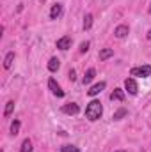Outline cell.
<instances>
[{
  "label": "cell",
  "mask_w": 151,
  "mask_h": 152,
  "mask_svg": "<svg viewBox=\"0 0 151 152\" xmlns=\"http://www.w3.org/2000/svg\"><path fill=\"white\" fill-rule=\"evenodd\" d=\"M101 115H103V106H101L100 101H91V103L87 104V108H85V117H87L91 122L101 118Z\"/></svg>",
  "instance_id": "6da1fadb"
},
{
  "label": "cell",
  "mask_w": 151,
  "mask_h": 152,
  "mask_svg": "<svg viewBox=\"0 0 151 152\" xmlns=\"http://www.w3.org/2000/svg\"><path fill=\"white\" fill-rule=\"evenodd\" d=\"M130 75L132 76H139V78H148L151 76V66H139V67H132V71H130Z\"/></svg>",
  "instance_id": "7a4b0ae2"
},
{
  "label": "cell",
  "mask_w": 151,
  "mask_h": 152,
  "mask_svg": "<svg viewBox=\"0 0 151 152\" xmlns=\"http://www.w3.org/2000/svg\"><path fill=\"white\" fill-rule=\"evenodd\" d=\"M48 88L52 90V94H53V96H57V97H64V90L61 88V85H59L53 78H50V80H48Z\"/></svg>",
  "instance_id": "3957f363"
},
{
  "label": "cell",
  "mask_w": 151,
  "mask_h": 152,
  "mask_svg": "<svg viewBox=\"0 0 151 152\" xmlns=\"http://www.w3.org/2000/svg\"><path fill=\"white\" fill-rule=\"evenodd\" d=\"M124 88H126L128 94H132V96H137V92H139V85H137V81H135L133 78H126V80H124Z\"/></svg>",
  "instance_id": "277c9868"
},
{
  "label": "cell",
  "mask_w": 151,
  "mask_h": 152,
  "mask_svg": "<svg viewBox=\"0 0 151 152\" xmlns=\"http://www.w3.org/2000/svg\"><path fill=\"white\" fill-rule=\"evenodd\" d=\"M128 34H130V27L128 25H117L115 30H114V36L117 39H124Z\"/></svg>",
  "instance_id": "5b68a950"
},
{
  "label": "cell",
  "mask_w": 151,
  "mask_h": 152,
  "mask_svg": "<svg viewBox=\"0 0 151 152\" xmlns=\"http://www.w3.org/2000/svg\"><path fill=\"white\" fill-rule=\"evenodd\" d=\"M107 87V83L105 81H100V83H96V85H93L89 90H87V94L91 96V97H94V96H98V94H101V90Z\"/></svg>",
  "instance_id": "8992f818"
},
{
  "label": "cell",
  "mask_w": 151,
  "mask_h": 152,
  "mask_svg": "<svg viewBox=\"0 0 151 152\" xmlns=\"http://www.w3.org/2000/svg\"><path fill=\"white\" fill-rule=\"evenodd\" d=\"M57 48H59V50H62V51H66L68 48H71V37H70V36L61 37L59 41H57Z\"/></svg>",
  "instance_id": "52a82bcc"
},
{
  "label": "cell",
  "mask_w": 151,
  "mask_h": 152,
  "mask_svg": "<svg viewBox=\"0 0 151 152\" xmlns=\"http://www.w3.org/2000/svg\"><path fill=\"white\" fill-rule=\"evenodd\" d=\"M62 112H64L66 115H76L78 112H80V108H78L76 103H68V104L62 106Z\"/></svg>",
  "instance_id": "ba28073f"
},
{
  "label": "cell",
  "mask_w": 151,
  "mask_h": 152,
  "mask_svg": "<svg viewBox=\"0 0 151 152\" xmlns=\"http://www.w3.org/2000/svg\"><path fill=\"white\" fill-rule=\"evenodd\" d=\"M110 57H114V50H110V48H103V50H100V53H98V58H100L101 62L109 60Z\"/></svg>",
  "instance_id": "9c48e42d"
},
{
  "label": "cell",
  "mask_w": 151,
  "mask_h": 152,
  "mask_svg": "<svg viewBox=\"0 0 151 152\" xmlns=\"http://www.w3.org/2000/svg\"><path fill=\"white\" fill-rule=\"evenodd\" d=\"M61 14H62V5L61 4L52 5V9H50V20H57Z\"/></svg>",
  "instance_id": "30bf717a"
},
{
  "label": "cell",
  "mask_w": 151,
  "mask_h": 152,
  "mask_svg": "<svg viewBox=\"0 0 151 152\" xmlns=\"http://www.w3.org/2000/svg\"><path fill=\"white\" fill-rule=\"evenodd\" d=\"M59 67H61V60H59L57 57H52V58L48 60V71L55 73V71H59Z\"/></svg>",
  "instance_id": "8fae6325"
},
{
  "label": "cell",
  "mask_w": 151,
  "mask_h": 152,
  "mask_svg": "<svg viewBox=\"0 0 151 152\" xmlns=\"http://www.w3.org/2000/svg\"><path fill=\"white\" fill-rule=\"evenodd\" d=\"M94 76H96V71H94L93 67H91V69H87V73H85L84 78H82V83H84V85H89V83L94 80Z\"/></svg>",
  "instance_id": "7c38bea8"
},
{
  "label": "cell",
  "mask_w": 151,
  "mask_h": 152,
  "mask_svg": "<svg viewBox=\"0 0 151 152\" xmlns=\"http://www.w3.org/2000/svg\"><path fill=\"white\" fill-rule=\"evenodd\" d=\"M110 101H124V92L121 88H114V92L110 94Z\"/></svg>",
  "instance_id": "4fadbf2b"
},
{
  "label": "cell",
  "mask_w": 151,
  "mask_h": 152,
  "mask_svg": "<svg viewBox=\"0 0 151 152\" xmlns=\"http://www.w3.org/2000/svg\"><path fill=\"white\" fill-rule=\"evenodd\" d=\"M13 62H14V51H9L4 58V69H9L13 66Z\"/></svg>",
  "instance_id": "5bb4252c"
},
{
  "label": "cell",
  "mask_w": 151,
  "mask_h": 152,
  "mask_svg": "<svg viewBox=\"0 0 151 152\" xmlns=\"http://www.w3.org/2000/svg\"><path fill=\"white\" fill-rule=\"evenodd\" d=\"M13 112H14V101H7L5 103V110H4V118H9Z\"/></svg>",
  "instance_id": "9a60e30c"
},
{
  "label": "cell",
  "mask_w": 151,
  "mask_h": 152,
  "mask_svg": "<svg viewBox=\"0 0 151 152\" xmlns=\"http://www.w3.org/2000/svg\"><path fill=\"white\" fill-rule=\"evenodd\" d=\"M32 142L29 140V138H25L23 140V143H21V149H20V152H32Z\"/></svg>",
  "instance_id": "2e32d148"
},
{
  "label": "cell",
  "mask_w": 151,
  "mask_h": 152,
  "mask_svg": "<svg viewBox=\"0 0 151 152\" xmlns=\"http://www.w3.org/2000/svg\"><path fill=\"white\" fill-rule=\"evenodd\" d=\"M126 115H128V110H126V108H119V110L114 113L112 118H114V120H121V118H123V117H126Z\"/></svg>",
  "instance_id": "e0dca14e"
},
{
  "label": "cell",
  "mask_w": 151,
  "mask_h": 152,
  "mask_svg": "<svg viewBox=\"0 0 151 152\" xmlns=\"http://www.w3.org/2000/svg\"><path fill=\"white\" fill-rule=\"evenodd\" d=\"M93 27V14H85L84 18V30H89Z\"/></svg>",
  "instance_id": "ac0fdd59"
},
{
  "label": "cell",
  "mask_w": 151,
  "mask_h": 152,
  "mask_svg": "<svg viewBox=\"0 0 151 152\" xmlns=\"http://www.w3.org/2000/svg\"><path fill=\"white\" fill-rule=\"evenodd\" d=\"M20 120H14L13 124H11V136H16L18 133H20Z\"/></svg>",
  "instance_id": "d6986e66"
},
{
  "label": "cell",
  "mask_w": 151,
  "mask_h": 152,
  "mask_svg": "<svg viewBox=\"0 0 151 152\" xmlns=\"http://www.w3.org/2000/svg\"><path fill=\"white\" fill-rule=\"evenodd\" d=\"M61 152H80V149L76 145H62L61 147Z\"/></svg>",
  "instance_id": "ffe728a7"
},
{
  "label": "cell",
  "mask_w": 151,
  "mask_h": 152,
  "mask_svg": "<svg viewBox=\"0 0 151 152\" xmlns=\"http://www.w3.org/2000/svg\"><path fill=\"white\" fill-rule=\"evenodd\" d=\"M87 50H89V42L85 41V42H82V44H80V53H85Z\"/></svg>",
  "instance_id": "44dd1931"
},
{
  "label": "cell",
  "mask_w": 151,
  "mask_h": 152,
  "mask_svg": "<svg viewBox=\"0 0 151 152\" xmlns=\"http://www.w3.org/2000/svg\"><path fill=\"white\" fill-rule=\"evenodd\" d=\"M68 78H70L71 81H75V80H76V73H75V69H70V73H68Z\"/></svg>",
  "instance_id": "7402d4cb"
},
{
  "label": "cell",
  "mask_w": 151,
  "mask_h": 152,
  "mask_svg": "<svg viewBox=\"0 0 151 152\" xmlns=\"http://www.w3.org/2000/svg\"><path fill=\"white\" fill-rule=\"evenodd\" d=\"M146 37H148V39H150V41H151V30H150V32H148V34H146Z\"/></svg>",
  "instance_id": "603a6c76"
},
{
  "label": "cell",
  "mask_w": 151,
  "mask_h": 152,
  "mask_svg": "<svg viewBox=\"0 0 151 152\" xmlns=\"http://www.w3.org/2000/svg\"><path fill=\"white\" fill-rule=\"evenodd\" d=\"M148 12H150V14H151V5H150V9H148Z\"/></svg>",
  "instance_id": "cb8c5ba5"
},
{
  "label": "cell",
  "mask_w": 151,
  "mask_h": 152,
  "mask_svg": "<svg viewBox=\"0 0 151 152\" xmlns=\"http://www.w3.org/2000/svg\"><path fill=\"white\" fill-rule=\"evenodd\" d=\"M115 152H126V151H115Z\"/></svg>",
  "instance_id": "d4e9b609"
}]
</instances>
